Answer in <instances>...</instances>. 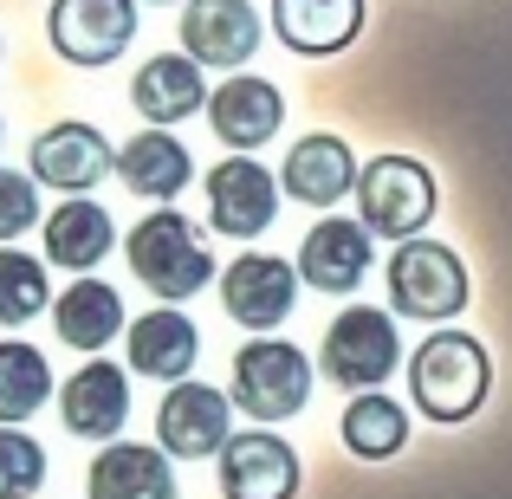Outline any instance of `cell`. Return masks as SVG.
Returning <instances> with one entry per match:
<instances>
[{
  "mask_svg": "<svg viewBox=\"0 0 512 499\" xmlns=\"http://www.w3.org/2000/svg\"><path fill=\"white\" fill-rule=\"evenodd\" d=\"M279 175L266 163H253V156H227V163L208 169V227L227 240H253L273 227L279 214Z\"/></svg>",
  "mask_w": 512,
  "mask_h": 499,
  "instance_id": "obj_9",
  "label": "cell"
},
{
  "mask_svg": "<svg viewBox=\"0 0 512 499\" xmlns=\"http://www.w3.org/2000/svg\"><path fill=\"white\" fill-rule=\"evenodd\" d=\"M124 260H130V273L143 279V292H156L163 305L195 299V292H208V279H214V253H208L201 227L188 221L182 208L143 214V221L130 227V240H124Z\"/></svg>",
  "mask_w": 512,
  "mask_h": 499,
  "instance_id": "obj_1",
  "label": "cell"
},
{
  "mask_svg": "<svg viewBox=\"0 0 512 499\" xmlns=\"http://www.w3.org/2000/svg\"><path fill=\"white\" fill-rule=\"evenodd\" d=\"M234 409H247L260 428L292 422V415L312 402V363H305L299 344L286 337H253V344L234 350Z\"/></svg>",
  "mask_w": 512,
  "mask_h": 499,
  "instance_id": "obj_4",
  "label": "cell"
},
{
  "mask_svg": "<svg viewBox=\"0 0 512 499\" xmlns=\"http://www.w3.org/2000/svg\"><path fill=\"white\" fill-rule=\"evenodd\" d=\"M279 188H286L292 201H305V208H331V201H344L350 188H357V163H350V143L344 137H299L286 156V169H279Z\"/></svg>",
  "mask_w": 512,
  "mask_h": 499,
  "instance_id": "obj_22",
  "label": "cell"
},
{
  "mask_svg": "<svg viewBox=\"0 0 512 499\" xmlns=\"http://www.w3.org/2000/svg\"><path fill=\"white\" fill-rule=\"evenodd\" d=\"M46 487V448L26 428H0V499H39Z\"/></svg>",
  "mask_w": 512,
  "mask_h": 499,
  "instance_id": "obj_28",
  "label": "cell"
},
{
  "mask_svg": "<svg viewBox=\"0 0 512 499\" xmlns=\"http://www.w3.org/2000/svg\"><path fill=\"white\" fill-rule=\"evenodd\" d=\"M85 499H182L169 474L163 448H143V441H111V448L91 454L85 467Z\"/></svg>",
  "mask_w": 512,
  "mask_h": 499,
  "instance_id": "obj_19",
  "label": "cell"
},
{
  "mask_svg": "<svg viewBox=\"0 0 512 499\" xmlns=\"http://www.w3.org/2000/svg\"><path fill=\"white\" fill-rule=\"evenodd\" d=\"M124 337H130L124 344L130 370L150 376V383H188V370H195V357H201V331L182 305H156V312L130 318Z\"/></svg>",
  "mask_w": 512,
  "mask_h": 499,
  "instance_id": "obj_16",
  "label": "cell"
},
{
  "mask_svg": "<svg viewBox=\"0 0 512 499\" xmlns=\"http://www.w3.org/2000/svg\"><path fill=\"white\" fill-rule=\"evenodd\" d=\"M234 435V396L208 383H169L163 409H156V448L175 461H208Z\"/></svg>",
  "mask_w": 512,
  "mask_h": 499,
  "instance_id": "obj_11",
  "label": "cell"
},
{
  "mask_svg": "<svg viewBox=\"0 0 512 499\" xmlns=\"http://www.w3.org/2000/svg\"><path fill=\"white\" fill-rule=\"evenodd\" d=\"M221 305L240 331L273 337L292 318V305H299V266L279 260V253H240L221 273Z\"/></svg>",
  "mask_w": 512,
  "mask_h": 499,
  "instance_id": "obj_8",
  "label": "cell"
},
{
  "mask_svg": "<svg viewBox=\"0 0 512 499\" xmlns=\"http://www.w3.org/2000/svg\"><path fill=\"white\" fill-rule=\"evenodd\" d=\"M52 396H59V389H52V363L39 357L33 344L7 337V344H0V428H26Z\"/></svg>",
  "mask_w": 512,
  "mask_h": 499,
  "instance_id": "obj_25",
  "label": "cell"
},
{
  "mask_svg": "<svg viewBox=\"0 0 512 499\" xmlns=\"http://www.w3.org/2000/svg\"><path fill=\"white\" fill-rule=\"evenodd\" d=\"M370 260H376L370 227L325 214V221L305 234V247H299V279H305L312 292H357L363 273H370Z\"/></svg>",
  "mask_w": 512,
  "mask_h": 499,
  "instance_id": "obj_17",
  "label": "cell"
},
{
  "mask_svg": "<svg viewBox=\"0 0 512 499\" xmlns=\"http://www.w3.org/2000/svg\"><path fill=\"white\" fill-rule=\"evenodd\" d=\"M260 13L253 0H188L182 7V52L201 72H240L260 52Z\"/></svg>",
  "mask_w": 512,
  "mask_h": 499,
  "instance_id": "obj_12",
  "label": "cell"
},
{
  "mask_svg": "<svg viewBox=\"0 0 512 499\" xmlns=\"http://www.w3.org/2000/svg\"><path fill=\"white\" fill-rule=\"evenodd\" d=\"M467 299L474 292H467V266L454 260V247H441V240H402L396 247V260H389V305L402 318L441 325Z\"/></svg>",
  "mask_w": 512,
  "mask_h": 499,
  "instance_id": "obj_5",
  "label": "cell"
},
{
  "mask_svg": "<svg viewBox=\"0 0 512 499\" xmlns=\"http://www.w3.org/2000/svg\"><path fill=\"white\" fill-rule=\"evenodd\" d=\"M409 389H415V409L428 422H467V415H480V402L493 389L487 344L467 331H435L409 357Z\"/></svg>",
  "mask_w": 512,
  "mask_h": 499,
  "instance_id": "obj_2",
  "label": "cell"
},
{
  "mask_svg": "<svg viewBox=\"0 0 512 499\" xmlns=\"http://www.w3.org/2000/svg\"><path fill=\"white\" fill-rule=\"evenodd\" d=\"M124 299H117V286H104V279H72V286L52 299V331H59V344L85 350V357H98L104 344H117V331H124Z\"/></svg>",
  "mask_w": 512,
  "mask_h": 499,
  "instance_id": "obj_23",
  "label": "cell"
},
{
  "mask_svg": "<svg viewBox=\"0 0 512 499\" xmlns=\"http://www.w3.org/2000/svg\"><path fill=\"white\" fill-rule=\"evenodd\" d=\"M441 208V188H435V169L415 163V156H376V163L357 169V214L370 234L383 240H415Z\"/></svg>",
  "mask_w": 512,
  "mask_h": 499,
  "instance_id": "obj_3",
  "label": "cell"
},
{
  "mask_svg": "<svg viewBox=\"0 0 512 499\" xmlns=\"http://www.w3.org/2000/svg\"><path fill=\"white\" fill-rule=\"evenodd\" d=\"M46 39L65 65L98 72V65L130 52V39H137V0H52Z\"/></svg>",
  "mask_w": 512,
  "mask_h": 499,
  "instance_id": "obj_6",
  "label": "cell"
},
{
  "mask_svg": "<svg viewBox=\"0 0 512 499\" xmlns=\"http://www.w3.org/2000/svg\"><path fill=\"white\" fill-rule=\"evenodd\" d=\"M208 124H214V137H221L234 156H253L260 143L279 137V124H286V98H279L273 78L234 72L227 85L208 91Z\"/></svg>",
  "mask_w": 512,
  "mask_h": 499,
  "instance_id": "obj_14",
  "label": "cell"
},
{
  "mask_svg": "<svg viewBox=\"0 0 512 499\" xmlns=\"http://www.w3.org/2000/svg\"><path fill=\"white\" fill-rule=\"evenodd\" d=\"M344 448L357 454V461H389V454L409 448V415H402L396 396H376V389H363V396H350L344 409Z\"/></svg>",
  "mask_w": 512,
  "mask_h": 499,
  "instance_id": "obj_26",
  "label": "cell"
},
{
  "mask_svg": "<svg viewBox=\"0 0 512 499\" xmlns=\"http://www.w3.org/2000/svg\"><path fill=\"white\" fill-rule=\"evenodd\" d=\"M221 461V493L227 499H292L299 493V448L279 441L273 428H247V435H227Z\"/></svg>",
  "mask_w": 512,
  "mask_h": 499,
  "instance_id": "obj_13",
  "label": "cell"
},
{
  "mask_svg": "<svg viewBox=\"0 0 512 499\" xmlns=\"http://www.w3.org/2000/svg\"><path fill=\"white\" fill-rule=\"evenodd\" d=\"M111 247H117V221L91 195H65L46 214V266H65V273L85 279Z\"/></svg>",
  "mask_w": 512,
  "mask_h": 499,
  "instance_id": "obj_21",
  "label": "cell"
},
{
  "mask_svg": "<svg viewBox=\"0 0 512 499\" xmlns=\"http://www.w3.org/2000/svg\"><path fill=\"white\" fill-rule=\"evenodd\" d=\"M59 422L78 441H117V428L130 422V376L104 357H85L59 389Z\"/></svg>",
  "mask_w": 512,
  "mask_h": 499,
  "instance_id": "obj_15",
  "label": "cell"
},
{
  "mask_svg": "<svg viewBox=\"0 0 512 499\" xmlns=\"http://www.w3.org/2000/svg\"><path fill=\"white\" fill-rule=\"evenodd\" d=\"M111 169H117L111 137H104L98 124H78V117L39 130L33 156H26V175H33L39 188H59V195H85V188H98Z\"/></svg>",
  "mask_w": 512,
  "mask_h": 499,
  "instance_id": "obj_10",
  "label": "cell"
},
{
  "mask_svg": "<svg viewBox=\"0 0 512 499\" xmlns=\"http://www.w3.org/2000/svg\"><path fill=\"white\" fill-rule=\"evenodd\" d=\"M188 175H195V156H188L182 137H169V130H143V137H130L124 150H117V182L143 201H163L169 208L188 188Z\"/></svg>",
  "mask_w": 512,
  "mask_h": 499,
  "instance_id": "obj_24",
  "label": "cell"
},
{
  "mask_svg": "<svg viewBox=\"0 0 512 499\" xmlns=\"http://www.w3.org/2000/svg\"><path fill=\"white\" fill-rule=\"evenodd\" d=\"M396 363H402V337H396V318L389 312L350 305V312L331 318V331H325V376L338 389H376Z\"/></svg>",
  "mask_w": 512,
  "mask_h": 499,
  "instance_id": "obj_7",
  "label": "cell"
},
{
  "mask_svg": "<svg viewBox=\"0 0 512 499\" xmlns=\"http://www.w3.org/2000/svg\"><path fill=\"white\" fill-rule=\"evenodd\" d=\"M156 7H169V0H156Z\"/></svg>",
  "mask_w": 512,
  "mask_h": 499,
  "instance_id": "obj_30",
  "label": "cell"
},
{
  "mask_svg": "<svg viewBox=\"0 0 512 499\" xmlns=\"http://www.w3.org/2000/svg\"><path fill=\"white\" fill-rule=\"evenodd\" d=\"M39 312H52L46 260H33V253H20V247H0V331L33 325Z\"/></svg>",
  "mask_w": 512,
  "mask_h": 499,
  "instance_id": "obj_27",
  "label": "cell"
},
{
  "mask_svg": "<svg viewBox=\"0 0 512 499\" xmlns=\"http://www.w3.org/2000/svg\"><path fill=\"white\" fill-rule=\"evenodd\" d=\"M273 33L299 59H331L363 33V0H273Z\"/></svg>",
  "mask_w": 512,
  "mask_h": 499,
  "instance_id": "obj_20",
  "label": "cell"
},
{
  "mask_svg": "<svg viewBox=\"0 0 512 499\" xmlns=\"http://www.w3.org/2000/svg\"><path fill=\"white\" fill-rule=\"evenodd\" d=\"M130 104H137V117L150 130H169V124H182V117L208 111V78H201V65L188 59V52H156V59H143V72L130 78Z\"/></svg>",
  "mask_w": 512,
  "mask_h": 499,
  "instance_id": "obj_18",
  "label": "cell"
},
{
  "mask_svg": "<svg viewBox=\"0 0 512 499\" xmlns=\"http://www.w3.org/2000/svg\"><path fill=\"white\" fill-rule=\"evenodd\" d=\"M26 227H39V182L20 169H0V240H20Z\"/></svg>",
  "mask_w": 512,
  "mask_h": 499,
  "instance_id": "obj_29",
  "label": "cell"
}]
</instances>
